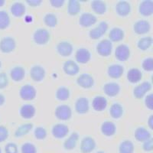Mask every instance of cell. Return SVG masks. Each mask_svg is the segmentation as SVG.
Returning a JSON list of instances; mask_svg holds the SVG:
<instances>
[{"label":"cell","mask_w":153,"mask_h":153,"mask_svg":"<svg viewBox=\"0 0 153 153\" xmlns=\"http://www.w3.org/2000/svg\"><path fill=\"white\" fill-rule=\"evenodd\" d=\"M51 5H52L54 8H60L64 5L65 1L64 0H51L50 1Z\"/></svg>","instance_id":"cell-49"},{"label":"cell","mask_w":153,"mask_h":153,"mask_svg":"<svg viewBox=\"0 0 153 153\" xmlns=\"http://www.w3.org/2000/svg\"><path fill=\"white\" fill-rule=\"evenodd\" d=\"M124 31L120 28H113L109 34V38L110 39V42H118L122 41L124 38Z\"/></svg>","instance_id":"cell-31"},{"label":"cell","mask_w":153,"mask_h":153,"mask_svg":"<svg viewBox=\"0 0 153 153\" xmlns=\"http://www.w3.org/2000/svg\"><path fill=\"white\" fill-rule=\"evenodd\" d=\"M32 128H33V124L32 123L22 124L17 128V129L15 132V136L22 137V136H25L32 129Z\"/></svg>","instance_id":"cell-34"},{"label":"cell","mask_w":153,"mask_h":153,"mask_svg":"<svg viewBox=\"0 0 153 153\" xmlns=\"http://www.w3.org/2000/svg\"><path fill=\"white\" fill-rule=\"evenodd\" d=\"M152 89V84L149 82L145 81L136 86L133 90V95L136 99H142L144 97L147 92Z\"/></svg>","instance_id":"cell-7"},{"label":"cell","mask_w":153,"mask_h":153,"mask_svg":"<svg viewBox=\"0 0 153 153\" xmlns=\"http://www.w3.org/2000/svg\"><path fill=\"white\" fill-rule=\"evenodd\" d=\"M5 153H19L18 146L13 143H8L5 146Z\"/></svg>","instance_id":"cell-45"},{"label":"cell","mask_w":153,"mask_h":153,"mask_svg":"<svg viewBox=\"0 0 153 153\" xmlns=\"http://www.w3.org/2000/svg\"><path fill=\"white\" fill-rule=\"evenodd\" d=\"M116 11H117V13L119 16L125 17L130 13V4L126 1H120L116 5Z\"/></svg>","instance_id":"cell-20"},{"label":"cell","mask_w":153,"mask_h":153,"mask_svg":"<svg viewBox=\"0 0 153 153\" xmlns=\"http://www.w3.org/2000/svg\"><path fill=\"white\" fill-rule=\"evenodd\" d=\"M63 70L66 74L70 75V76H74L79 73L80 68L78 65H76V63L71 60H69L65 62L63 66Z\"/></svg>","instance_id":"cell-18"},{"label":"cell","mask_w":153,"mask_h":153,"mask_svg":"<svg viewBox=\"0 0 153 153\" xmlns=\"http://www.w3.org/2000/svg\"><path fill=\"white\" fill-rule=\"evenodd\" d=\"M10 25V18L5 11H0V30L7 28Z\"/></svg>","instance_id":"cell-38"},{"label":"cell","mask_w":153,"mask_h":153,"mask_svg":"<svg viewBox=\"0 0 153 153\" xmlns=\"http://www.w3.org/2000/svg\"><path fill=\"white\" fill-rule=\"evenodd\" d=\"M127 80L132 84L138 83L143 78V74L138 68H131L127 72Z\"/></svg>","instance_id":"cell-25"},{"label":"cell","mask_w":153,"mask_h":153,"mask_svg":"<svg viewBox=\"0 0 153 153\" xmlns=\"http://www.w3.org/2000/svg\"><path fill=\"white\" fill-rule=\"evenodd\" d=\"M16 47V41L12 37H5L0 41V51L2 53H10L15 50Z\"/></svg>","instance_id":"cell-3"},{"label":"cell","mask_w":153,"mask_h":153,"mask_svg":"<svg viewBox=\"0 0 153 153\" xmlns=\"http://www.w3.org/2000/svg\"><path fill=\"white\" fill-rule=\"evenodd\" d=\"M72 116V110L68 105L58 106L55 110V117L60 120H68Z\"/></svg>","instance_id":"cell-6"},{"label":"cell","mask_w":153,"mask_h":153,"mask_svg":"<svg viewBox=\"0 0 153 153\" xmlns=\"http://www.w3.org/2000/svg\"><path fill=\"white\" fill-rule=\"evenodd\" d=\"M119 151H120V153H133V143L130 140H125V141L120 143Z\"/></svg>","instance_id":"cell-36"},{"label":"cell","mask_w":153,"mask_h":153,"mask_svg":"<svg viewBox=\"0 0 153 153\" xmlns=\"http://www.w3.org/2000/svg\"><path fill=\"white\" fill-rule=\"evenodd\" d=\"M44 22L47 26L50 28H54L57 24V16L53 13H48L44 17Z\"/></svg>","instance_id":"cell-40"},{"label":"cell","mask_w":153,"mask_h":153,"mask_svg":"<svg viewBox=\"0 0 153 153\" xmlns=\"http://www.w3.org/2000/svg\"><path fill=\"white\" fill-rule=\"evenodd\" d=\"M9 84V79L7 74L4 72L0 73V89H4Z\"/></svg>","instance_id":"cell-44"},{"label":"cell","mask_w":153,"mask_h":153,"mask_svg":"<svg viewBox=\"0 0 153 153\" xmlns=\"http://www.w3.org/2000/svg\"><path fill=\"white\" fill-rule=\"evenodd\" d=\"M145 105L148 109L152 110H153V94H149L147 97H146L145 99Z\"/></svg>","instance_id":"cell-47"},{"label":"cell","mask_w":153,"mask_h":153,"mask_svg":"<svg viewBox=\"0 0 153 153\" xmlns=\"http://www.w3.org/2000/svg\"><path fill=\"white\" fill-rule=\"evenodd\" d=\"M34 135L37 139L42 140V139H45L46 136H47V131L43 127H36L35 129V131H34Z\"/></svg>","instance_id":"cell-41"},{"label":"cell","mask_w":153,"mask_h":153,"mask_svg":"<svg viewBox=\"0 0 153 153\" xmlns=\"http://www.w3.org/2000/svg\"><path fill=\"white\" fill-rule=\"evenodd\" d=\"M1 67H2V62L0 61V68H1Z\"/></svg>","instance_id":"cell-55"},{"label":"cell","mask_w":153,"mask_h":153,"mask_svg":"<svg viewBox=\"0 0 153 153\" xmlns=\"http://www.w3.org/2000/svg\"><path fill=\"white\" fill-rule=\"evenodd\" d=\"M26 2L28 3V5H30V6L36 7V6H38V5H41L42 1H41V0H27Z\"/></svg>","instance_id":"cell-50"},{"label":"cell","mask_w":153,"mask_h":153,"mask_svg":"<svg viewBox=\"0 0 153 153\" xmlns=\"http://www.w3.org/2000/svg\"><path fill=\"white\" fill-rule=\"evenodd\" d=\"M148 125L149 126V128L151 129H153V116L151 115L149 118V121H148Z\"/></svg>","instance_id":"cell-51"},{"label":"cell","mask_w":153,"mask_h":153,"mask_svg":"<svg viewBox=\"0 0 153 153\" xmlns=\"http://www.w3.org/2000/svg\"><path fill=\"white\" fill-rule=\"evenodd\" d=\"M96 148V142L90 136L84 137L80 143V151L83 153H91Z\"/></svg>","instance_id":"cell-11"},{"label":"cell","mask_w":153,"mask_h":153,"mask_svg":"<svg viewBox=\"0 0 153 153\" xmlns=\"http://www.w3.org/2000/svg\"><path fill=\"white\" fill-rule=\"evenodd\" d=\"M25 71L21 66H16L12 68L10 71L11 78L14 81H21L24 79Z\"/></svg>","instance_id":"cell-27"},{"label":"cell","mask_w":153,"mask_h":153,"mask_svg":"<svg viewBox=\"0 0 153 153\" xmlns=\"http://www.w3.org/2000/svg\"><path fill=\"white\" fill-rule=\"evenodd\" d=\"M81 6L80 3L76 0H70L68 2V12L71 16H76L80 12Z\"/></svg>","instance_id":"cell-33"},{"label":"cell","mask_w":153,"mask_h":153,"mask_svg":"<svg viewBox=\"0 0 153 153\" xmlns=\"http://www.w3.org/2000/svg\"><path fill=\"white\" fill-rule=\"evenodd\" d=\"M33 40L37 45H43L50 40V33L45 28H39L34 32Z\"/></svg>","instance_id":"cell-1"},{"label":"cell","mask_w":153,"mask_h":153,"mask_svg":"<svg viewBox=\"0 0 153 153\" xmlns=\"http://www.w3.org/2000/svg\"><path fill=\"white\" fill-rule=\"evenodd\" d=\"M151 29L149 22L146 20H139L133 25V30L137 35H144L148 33Z\"/></svg>","instance_id":"cell-13"},{"label":"cell","mask_w":153,"mask_h":153,"mask_svg":"<svg viewBox=\"0 0 153 153\" xmlns=\"http://www.w3.org/2000/svg\"><path fill=\"white\" fill-rule=\"evenodd\" d=\"M0 153H2V150H1V148H0Z\"/></svg>","instance_id":"cell-56"},{"label":"cell","mask_w":153,"mask_h":153,"mask_svg":"<svg viewBox=\"0 0 153 153\" xmlns=\"http://www.w3.org/2000/svg\"><path fill=\"white\" fill-rule=\"evenodd\" d=\"M97 153H105V152H102V151H100V152H97Z\"/></svg>","instance_id":"cell-54"},{"label":"cell","mask_w":153,"mask_h":153,"mask_svg":"<svg viewBox=\"0 0 153 153\" xmlns=\"http://www.w3.org/2000/svg\"><path fill=\"white\" fill-rule=\"evenodd\" d=\"M57 51L60 55L68 57L73 52V45L68 42H61L57 44Z\"/></svg>","instance_id":"cell-15"},{"label":"cell","mask_w":153,"mask_h":153,"mask_svg":"<svg viewBox=\"0 0 153 153\" xmlns=\"http://www.w3.org/2000/svg\"><path fill=\"white\" fill-rule=\"evenodd\" d=\"M75 58L76 61L80 64H86L91 60V54L87 49L79 48L76 51Z\"/></svg>","instance_id":"cell-17"},{"label":"cell","mask_w":153,"mask_h":153,"mask_svg":"<svg viewBox=\"0 0 153 153\" xmlns=\"http://www.w3.org/2000/svg\"><path fill=\"white\" fill-rule=\"evenodd\" d=\"M124 72V68L120 65H112L108 67V75L113 79H118Z\"/></svg>","instance_id":"cell-22"},{"label":"cell","mask_w":153,"mask_h":153,"mask_svg":"<svg viewBox=\"0 0 153 153\" xmlns=\"http://www.w3.org/2000/svg\"><path fill=\"white\" fill-rule=\"evenodd\" d=\"M93 108L96 111H103L107 106V100L102 96H97L93 100Z\"/></svg>","instance_id":"cell-21"},{"label":"cell","mask_w":153,"mask_h":153,"mask_svg":"<svg viewBox=\"0 0 153 153\" xmlns=\"http://www.w3.org/2000/svg\"><path fill=\"white\" fill-rule=\"evenodd\" d=\"M76 83L82 88L89 89L94 86V80L91 75L88 74H83L77 77Z\"/></svg>","instance_id":"cell-9"},{"label":"cell","mask_w":153,"mask_h":153,"mask_svg":"<svg viewBox=\"0 0 153 153\" xmlns=\"http://www.w3.org/2000/svg\"><path fill=\"white\" fill-rule=\"evenodd\" d=\"M108 29V24L106 22H101L100 24L96 28H93L89 32V35L90 38L94 39V40H97L99 39L101 37L103 36L105 33L106 32Z\"/></svg>","instance_id":"cell-5"},{"label":"cell","mask_w":153,"mask_h":153,"mask_svg":"<svg viewBox=\"0 0 153 153\" xmlns=\"http://www.w3.org/2000/svg\"><path fill=\"white\" fill-rule=\"evenodd\" d=\"M97 21V19L95 16L87 12V13H83L80 16V19H79V24L84 28H88L95 24Z\"/></svg>","instance_id":"cell-12"},{"label":"cell","mask_w":153,"mask_h":153,"mask_svg":"<svg viewBox=\"0 0 153 153\" xmlns=\"http://www.w3.org/2000/svg\"><path fill=\"white\" fill-rule=\"evenodd\" d=\"M35 106L31 104H25L23 106H22V107L20 108V115L21 117L24 119H31L34 117L35 115Z\"/></svg>","instance_id":"cell-24"},{"label":"cell","mask_w":153,"mask_h":153,"mask_svg":"<svg viewBox=\"0 0 153 153\" xmlns=\"http://www.w3.org/2000/svg\"><path fill=\"white\" fill-rule=\"evenodd\" d=\"M22 153H37V149L32 143H25L22 146Z\"/></svg>","instance_id":"cell-42"},{"label":"cell","mask_w":153,"mask_h":153,"mask_svg":"<svg viewBox=\"0 0 153 153\" xmlns=\"http://www.w3.org/2000/svg\"><path fill=\"white\" fill-rule=\"evenodd\" d=\"M9 137V131L4 126H0V143L5 141Z\"/></svg>","instance_id":"cell-46"},{"label":"cell","mask_w":153,"mask_h":153,"mask_svg":"<svg viewBox=\"0 0 153 153\" xmlns=\"http://www.w3.org/2000/svg\"><path fill=\"white\" fill-rule=\"evenodd\" d=\"M152 37H144L139 39L137 43V46L140 50L146 51L149 48L152 44Z\"/></svg>","instance_id":"cell-37"},{"label":"cell","mask_w":153,"mask_h":153,"mask_svg":"<svg viewBox=\"0 0 153 153\" xmlns=\"http://www.w3.org/2000/svg\"><path fill=\"white\" fill-rule=\"evenodd\" d=\"M142 66L146 71H152L153 70V59L152 57L146 58L143 61Z\"/></svg>","instance_id":"cell-43"},{"label":"cell","mask_w":153,"mask_h":153,"mask_svg":"<svg viewBox=\"0 0 153 153\" xmlns=\"http://www.w3.org/2000/svg\"><path fill=\"white\" fill-rule=\"evenodd\" d=\"M115 56L120 61H126L130 57V49L126 45H120L115 50Z\"/></svg>","instance_id":"cell-8"},{"label":"cell","mask_w":153,"mask_h":153,"mask_svg":"<svg viewBox=\"0 0 153 153\" xmlns=\"http://www.w3.org/2000/svg\"><path fill=\"white\" fill-rule=\"evenodd\" d=\"M79 135L77 132H74L64 143V147L66 150H72L76 147V143L78 141Z\"/></svg>","instance_id":"cell-29"},{"label":"cell","mask_w":153,"mask_h":153,"mask_svg":"<svg viewBox=\"0 0 153 153\" xmlns=\"http://www.w3.org/2000/svg\"><path fill=\"white\" fill-rule=\"evenodd\" d=\"M56 98L61 101L67 100L70 97V91L67 87H61L56 91Z\"/></svg>","instance_id":"cell-39"},{"label":"cell","mask_w":153,"mask_h":153,"mask_svg":"<svg viewBox=\"0 0 153 153\" xmlns=\"http://www.w3.org/2000/svg\"><path fill=\"white\" fill-rule=\"evenodd\" d=\"M110 113L113 119H120L123 114V108L120 103H113L110 109Z\"/></svg>","instance_id":"cell-35"},{"label":"cell","mask_w":153,"mask_h":153,"mask_svg":"<svg viewBox=\"0 0 153 153\" xmlns=\"http://www.w3.org/2000/svg\"><path fill=\"white\" fill-rule=\"evenodd\" d=\"M116 125L111 121H106L101 125V132L106 136H112L116 133Z\"/></svg>","instance_id":"cell-26"},{"label":"cell","mask_w":153,"mask_h":153,"mask_svg":"<svg viewBox=\"0 0 153 153\" xmlns=\"http://www.w3.org/2000/svg\"><path fill=\"white\" fill-rule=\"evenodd\" d=\"M143 148L145 151L146 152H150L152 150L153 148V140L152 138H150L149 139H148L147 141L144 142L143 146Z\"/></svg>","instance_id":"cell-48"},{"label":"cell","mask_w":153,"mask_h":153,"mask_svg":"<svg viewBox=\"0 0 153 153\" xmlns=\"http://www.w3.org/2000/svg\"><path fill=\"white\" fill-rule=\"evenodd\" d=\"M112 49H113L112 42L107 39L102 40L97 45V51L100 55L103 57H107L110 55L112 53Z\"/></svg>","instance_id":"cell-4"},{"label":"cell","mask_w":153,"mask_h":153,"mask_svg":"<svg viewBox=\"0 0 153 153\" xmlns=\"http://www.w3.org/2000/svg\"><path fill=\"white\" fill-rule=\"evenodd\" d=\"M135 138L139 142H146L151 137V133L144 127H139L135 132Z\"/></svg>","instance_id":"cell-28"},{"label":"cell","mask_w":153,"mask_h":153,"mask_svg":"<svg viewBox=\"0 0 153 153\" xmlns=\"http://www.w3.org/2000/svg\"><path fill=\"white\" fill-rule=\"evenodd\" d=\"M5 97L2 95V94H0V106H2V105L5 103Z\"/></svg>","instance_id":"cell-52"},{"label":"cell","mask_w":153,"mask_h":153,"mask_svg":"<svg viewBox=\"0 0 153 153\" xmlns=\"http://www.w3.org/2000/svg\"><path fill=\"white\" fill-rule=\"evenodd\" d=\"M91 8L95 13L98 15L104 14L106 11V5L105 2L100 0H94L91 2Z\"/></svg>","instance_id":"cell-32"},{"label":"cell","mask_w":153,"mask_h":153,"mask_svg":"<svg viewBox=\"0 0 153 153\" xmlns=\"http://www.w3.org/2000/svg\"><path fill=\"white\" fill-rule=\"evenodd\" d=\"M19 95L20 97L24 100H32L36 97L37 91L33 86L26 84L21 87Z\"/></svg>","instance_id":"cell-2"},{"label":"cell","mask_w":153,"mask_h":153,"mask_svg":"<svg viewBox=\"0 0 153 153\" xmlns=\"http://www.w3.org/2000/svg\"><path fill=\"white\" fill-rule=\"evenodd\" d=\"M139 12L143 16H150L153 13V1L144 0L139 4Z\"/></svg>","instance_id":"cell-16"},{"label":"cell","mask_w":153,"mask_h":153,"mask_svg":"<svg viewBox=\"0 0 153 153\" xmlns=\"http://www.w3.org/2000/svg\"><path fill=\"white\" fill-rule=\"evenodd\" d=\"M75 110L77 113L84 114L89 110V100L85 97H80L75 103Z\"/></svg>","instance_id":"cell-19"},{"label":"cell","mask_w":153,"mask_h":153,"mask_svg":"<svg viewBox=\"0 0 153 153\" xmlns=\"http://www.w3.org/2000/svg\"><path fill=\"white\" fill-rule=\"evenodd\" d=\"M5 1L4 0H0V7H2V6H3L4 5H5Z\"/></svg>","instance_id":"cell-53"},{"label":"cell","mask_w":153,"mask_h":153,"mask_svg":"<svg viewBox=\"0 0 153 153\" xmlns=\"http://www.w3.org/2000/svg\"><path fill=\"white\" fill-rule=\"evenodd\" d=\"M10 11L12 16H14L15 17L20 18L24 16L26 9H25L24 4L21 3V2H15L11 6Z\"/></svg>","instance_id":"cell-30"},{"label":"cell","mask_w":153,"mask_h":153,"mask_svg":"<svg viewBox=\"0 0 153 153\" xmlns=\"http://www.w3.org/2000/svg\"><path fill=\"white\" fill-rule=\"evenodd\" d=\"M103 91L107 96L110 97H114L118 95L120 91V87L117 83H107L103 87Z\"/></svg>","instance_id":"cell-23"},{"label":"cell","mask_w":153,"mask_h":153,"mask_svg":"<svg viewBox=\"0 0 153 153\" xmlns=\"http://www.w3.org/2000/svg\"><path fill=\"white\" fill-rule=\"evenodd\" d=\"M30 76L34 81H42L45 76V70L40 65H35L31 68Z\"/></svg>","instance_id":"cell-10"},{"label":"cell","mask_w":153,"mask_h":153,"mask_svg":"<svg viewBox=\"0 0 153 153\" xmlns=\"http://www.w3.org/2000/svg\"><path fill=\"white\" fill-rule=\"evenodd\" d=\"M52 135L57 139L65 138L69 132V128L65 124H56L52 127Z\"/></svg>","instance_id":"cell-14"}]
</instances>
